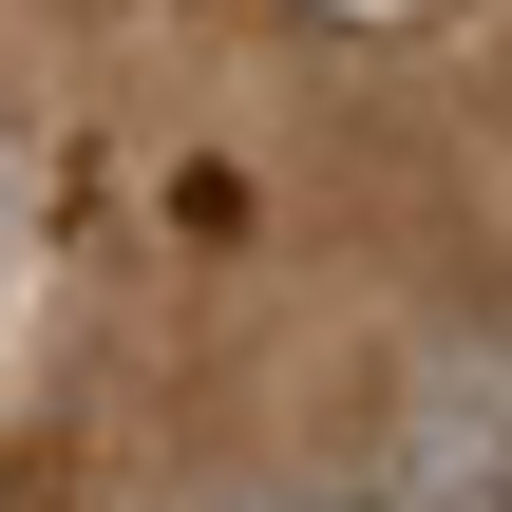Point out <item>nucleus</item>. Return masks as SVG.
<instances>
[{
  "label": "nucleus",
  "mask_w": 512,
  "mask_h": 512,
  "mask_svg": "<svg viewBox=\"0 0 512 512\" xmlns=\"http://www.w3.org/2000/svg\"><path fill=\"white\" fill-rule=\"evenodd\" d=\"M209 512H323V494H285V475H266V494H209Z\"/></svg>",
  "instance_id": "nucleus-1"
}]
</instances>
